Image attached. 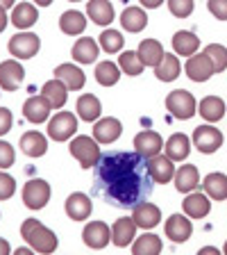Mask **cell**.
Wrapping results in <instances>:
<instances>
[{"label":"cell","mask_w":227,"mask_h":255,"mask_svg":"<svg viewBox=\"0 0 227 255\" xmlns=\"http://www.w3.org/2000/svg\"><path fill=\"white\" fill-rule=\"evenodd\" d=\"M98 191L111 205L134 207L150 194L148 162L137 153H105L95 164Z\"/></svg>","instance_id":"obj_1"},{"label":"cell","mask_w":227,"mask_h":255,"mask_svg":"<svg viewBox=\"0 0 227 255\" xmlns=\"http://www.w3.org/2000/svg\"><path fill=\"white\" fill-rule=\"evenodd\" d=\"M21 235L34 253L50 255L57 251V244H59L57 235H55L50 228H46L39 219H27V221H23Z\"/></svg>","instance_id":"obj_2"},{"label":"cell","mask_w":227,"mask_h":255,"mask_svg":"<svg viewBox=\"0 0 227 255\" xmlns=\"http://www.w3.org/2000/svg\"><path fill=\"white\" fill-rule=\"evenodd\" d=\"M71 155L79 162L82 169H93L98 162H100V143L95 141L93 137H86V134H79L71 141Z\"/></svg>","instance_id":"obj_3"},{"label":"cell","mask_w":227,"mask_h":255,"mask_svg":"<svg viewBox=\"0 0 227 255\" xmlns=\"http://www.w3.org/2000/svg\"><path fill=\"white\" fill-rule=\"evenodd\" d=\"M166 110L173 114L175 119L186 121L198 112V103L193 98V94H189L186 89H175L166 96Z\"/></svg>","instance_id":"obj_4"},{"label":"cell","mask_w":227,"mask_h":255,"mask_svg":"<svg viewBox=\"0 0 227 255\" xmlns=\"http://www.w3.org/2000/svg\"><path fill=\"white\" fill-rule=\"evenodd\" d=\"M50 201V185L41 178H32L23 187V203L30 210H41Z\"/></svg>","instance_id":"obj_5"},{"label":"cell","mask_w":227,"mask_h":255,"mask_svg":"<svg viewBox=\"0 0 227 255\" xmlns=\"http://www.w3.org/2000/svg\"><path fill=\"white\" fill-rule=\"evenodd\" d=\"M77 130V119L71 112H57L50 123H48V137L55 139V141H66L71 139Z\"/></svg>","instance_id":"obj_6"},{"label":"cell","mask_w":227,"mask_h":255,"mask_svg":"<svg viewBox=\"0 0 227 255\" xmlns=\"http://www.w3.org/2000/svg\"><path fill=\"white\" fill-rule=\"evenodd\" d=\"M7 48H9V55H14L16 59H30L39 53L41 41H39V37L32 34V32H18V34H14V37L9 39Z\"/></svg>","instance_id":"obj_7"},{"label":"cell","mask_w":227,"mask_h":255,"mask_svg":"<svg viewBox=\"0 0 227 255\" xmlns=\"http://www.w3.org/2000/svg\"><path fill=\"white\" fill-rule=\"evenodd\" d=\"M193 146L205 155L216 153L223 146V132L218 128L209 126V123H207V126H198L196 130H193Z\"/></svg>","instance_id":"obj_8"},{"label":"cell","mask_w":227,"mask_h":255,"mask_svg":"<svg viewBox=\"0 0 227 255\" xmlns=\"http://www.w3.org/2000/svg\"><path fill=\"white\" fill-rule=\"evenodd\" d=\"M161 150H164V139L154 130H143V132H139L134 137V153L141 155L143 159L157 157Z\"/></svg>","instance_id":"obj_9"},{"label":"cell","mask_w":227,"mask_h":255,"mask_svg":"<svg viewBox=\"0 0 227 255\" xmlns=\"http://www.w3.org/2000/svg\"><path fill=\"white\" fill-rule=\"evenodd\" d=\"M82 242H84L89 249L100 251L105 249L111 242V228L105 221H91L84 226V233H82Z\"/></svg>","instance_id":"obj_10"},{"label":"cell","mask_w":227,"mask_h":255,"mask_svg":"<svg viewBox=\"0 0 227 255\" xmlns=\"http://www.w3.org/2000/svg\"><path fill=\"white\" fill-rule=\"evenodd\" d=\"M23 78H25V71L18 59H7L0 64V87L5 91H16L23 85Z\"/></svg>","instance_id":"obj_11"},{"label":"cell","mask_w":227,"mask_h":255,"mask_svg":"<svg viewBox=\"0 0 227 255\" xmlns=\"http://www.w3.org/2000/svg\"><path fill=\"white\" fill-rule=\"evenodd\" d=\"M164 230H166V237H168L170 242L182 244V242H186V239L191 237L193 226H191V219L184 217V214H170L166 226H164Z\"/></svg>","instance_id":"obj_12"},{"label":"cell","mask_w":227,"mask_h":255,"mask_svg":"<svg viewBox=\"0 0 227 255\" xmlns=\"http://www.w3.org/2000/svg\"><path fill=\"white\" fill-rule=\"evenodd\" d=\"M121 134H123V126H121V121L114 117L98 119L93 126V139L98 143H114Z\"/></svg>","instance_id":"obj_13"},{"label":"cell","mask_w":227,"mask_h":255,"mask_svg":"<svg viewBox=\"0 0 227 255\" xmlns=\"http://www.w3.org/2000/svg\"><path fill=\"white\" fill-rule=\"evenodd\" d=\"M91 212H93V203H91V198L86 194L75 191V194H71L66 198V214L73 221H86L91 217Z\"/></svg>","instance_id":"obj_14"},{"label":"cell","mask_w":227,"mask_h":255,"mask_svg":"<svg viewBox=\"0 0 227 255\" xmlns=\"http://www.w3.org/2000/svg\"><path fill=\"white\" fill-rule=\"evenodd\" d=\"M146 162H148L150 180H154L157 185H166V182L173 180L175 166L166 155H157V157H150V159H146Z\"/></svg>","instance_id":"obj_15"},{"label":"cell","mask_w":227,"mask_h":255,"mask_svg":"<svg viewBox=\"0 0 227 255\" xmlns=\"http://www.w3.org/2000/svg\"><path fill=\"white\" fill-rule=\"evenodd\" d=\"M132 221L137 223L139 228L150 230L161 221V210H159L154 203H139L132 210Z\"/></svg>","instance_id":"obj_16"},{"label":"cell","mask_w":227,"mask_h":255,"mask_svg":"<svg viewBox=\"0 0 227 255\" xmlns=\"http://www.w3.org/2000/svg\"><path fill=\"white\" fill-rule=\"evenodd\" d=\"M55 78L62 80L69 91H79L86 82L84 71L79 69V66H75V64H59L57 69H55Z\"/></svg>","instance_id":"obj_17"},{"label":"cell","mask_w":227,"mask_h":255,"mask_svg":"<svg viewBox=\"0 0 227 255\" xmlns=\"http://www.w3.org/2000/svg\"><path fill=\"white\" fill-rule=\"evenodd\" d=\"M134 235H137V223L132 221V217H121L111 226V242H114L118 249H125V246L132 244Z\"/></svg>","instance_id":"obj_18"},{"label":"cell","mask_w":227,"mask_h":255,"mask_svg":"<svg viewBox=\"0 0 227 255\" xmlns=\"http://www.w3.org/2000/svg\"><path fill=\"white\" fill-rule=\"evenodd\" d=\"M184 69H186L189 80H193V82H207V80L214 75V66H212V62L205 57V53H198V55H193V57H189Z\"/></svg>","instance_id":"obj_19"},{"label":"cell","mask_w":227,"mask_h":255,"mask_svg":"<svg viewBox=\"0 0 227 255\" xmlns=\"http://www.w3.org/2000/svg\"><path fill=\"white\" fill-rule=\"evenodd\" d=\"M182 210H184V217L189 219H205L207 214L212 212V203L205 194H186V198L182 201Z\"/></svg>","instance_id":"obj_20"},{"label":"cell","mask_w":227,"mask_h":255,"mask_svg":"<svg viewBox=\"0 0 227 255\" xmlns=\"http://www.w3.org/2000/svg\"><path fill=\"white\" fill-rule=\"evenodd\" d=\"M164 150L170 162H182V159H186L191 153V139L186 137L184 132H175V134H170L168 141L164 143Z\"/></svg>","instance_id":"obj_21"},{"label":"cell","mask_w":227,"mask_h":255,"mask_svg":"<svg viewBox=\"0 0 227 255\" xmlns=\"http://www.w3.org/2000/svg\"><path fill=\"white\" fill-rule=\"evenodd\" d=\"M41 96L46 98L48 105L53 107V110H62L66 105V98H69V89H66V85H64L62 80L53 78L41 87Z\"/></svg>","instance_id":"obj_22"},{"label":"cell","mask_w":227,"mask_h":255,"mask_svg":"<svg viewBox=\"0 0 227 255\" xmlns=\"http://www.w3.org/2000/svg\"><path fill=\"white\" fill-rule=\"evenodd\" d=\"M50 110H53V107L48 105V101L39 94V96H32V98L25 101V105H23V117L30 123H43L50 117Z\"/></svg>","instance_id":"obj_23"},{"label":"cell","mask_w":227,"mask_h":255,"mask_svg":"<svg viewBox=\"0 0 227 255\" xmlns=\"http://www.w3.org/2000/svg\"><path fill=\"white\" fill-rule=\"evenodd\" d=\"M170 43H173L175 53L182 55V57H193V55H198V48H200V39L189 30L175 32L173 39H170Z\"/></svg>","instance_id":"obj_24"},{"label":"cell","mask_w":227,"mask_h":255,"mask_svg":"<svg viewBox=\"0 0 227 255\" xmlns=\"http://www.w3.org/2000/svg\"><path fill=\"white\" fill-rule=\"evenodd\" d=\"M139 57H141L143 66H152V69H157L159 64H161V59H164V46L157 41V39H143L141 43H139Z\"/></svg>","instance_id":"obj_25"},{"label":"cell","mask_w":227,"mask_h":255,"mask_svg":"<svg viewBox=\"0 0 227 255\" xmlns=\"http://www.w3.org/2000/svg\"><path fill=\"white\" fill-rule=\"evenodd\" d=\"M200 187V173H198V166L193 164H184L175 171V189L182 191V194H191V191Z\"/></svg>","instance_id":"obj_26"},{"label":"cell","mask_w":227,"mask_h":255,"mask_svg":"<svg viewBox=\"0 0 227 255\" xmlns=\"http://www.w3.org/2000/svg\"><path fill=\"white\" fill-rule=\"evenodd\" d=\"M86 16L95 25H109L114 21V5L109 0H89L86 2Z\"/></svg>","instance_id":"obj_27"},{"label":"cell","mask_w":227,"mask_h":255,"mask_svg":"<svg viewBox=\"0 0 227 255\" xmlns=\"http://www.w3.org/2000/svg\"><path fill=\"white\" fill-rule=\"evenodd\" d=\"M198 112H200V117L212 126V123L221 121V119L225 117V101L218 98V96H207V98H202L200 101Z\"/></svg>","instance_id":"obj_28"},{"label":"cell","mask_w":227,"mask_h":255,"mask_svg":"<svg viewBox=\"0 0 227 255\" xmlns=\"http://www.w3.org/2000/svg\"><path fill=\"white\" fill-rule=\"evenodd\" d=\"M202 189L207 191V196L214 201H225L227 198V175L221 171L207 173V178L202 180Z\"/></svg>","instance_id":"obj_29"},{"label":"cell","mask_w":227,"mask_h":255,"mask_svg":"<svg viewBox=\"0 0 227 255\" xmlns=\"http://www.w3.org/2000/svg\"><path fill=\"white\" fill-rule=\"evenodd\" d=\"M37 18H39V11H37V7L30 5V2H16L14 9H11V23H14L18 30L32 27L37 23Z\"/></svg>","instance_id":"obj_30"},{"label":"cell","mask_w":227,"mask_h":255,"mask_svg":"<svg viewBox=\"0 0 227 255\" xmlns=\"http://www.w3.org/2000/svg\"><path fill=\"white\" fill-rule=\"evenodd\" d=\"M75 112L82 121H98L100 119V112H102V105L100 101L95 98L93 94H82L77 98V105H75Z\"/></svg>","instance_id":"obj_31"},{"label":"cell","mask_w":227,"mask_h":255,"mask_svg":"<svg viewBox=\"0 0 227 255\" xmlns=\"http://www.w3.org/2000/svg\"><path fill=\"white\" fill-rule=\"evenodd\" d=\"M59 27H62L64 34H71V37H77L82 34L86 27V16L77 9H69L59 16Z\"/></svg>","instance_id":"obj_32"},{"label":"cell","mask_w":227,"mask_h":255,"mask_svg":"<svg viewBox=\"0 0 227 255\" xmlns=\"http://www.w3.org/2000/svg\"><path fill=\"white\" fill-rule=\"evenodd\" d=\"M73 59L79 64H93L95 57H98V41L93 37H82L75 41L73 46Z\"/></svg>","instance_id":"obj_33"},{"label":"cell","mask_w":227,"mask_h":255,"mask_svg":"<svg viewBox=\"0 0 227 255\" xmlns=\"http://www.w3.org/2000/svg\"><path fill=\"white\" fill-rule=\"evenodd\" d=\"M21 150L27 155V157H41L48 150V139L43 137L41 132H25L21 137Z\"/></svg>","instance_id":"obj_34"},{"label":"cell","mask_w":227,"mask_h":255,"mask_svg":"<svg viewBox=\"0 0 227 255\" xmlns=\"http://www.w3.org/2000/svg\"><path fill=\"white\" fill-rule=\"evenodd\" d=\"M161 249L164 244L154 233H143L132 242V255H159Z\"/></svg>","instance_id":"obj_35"},{"label":"cell","mask_w":227,"mask_h":255,"mask_svg":"<svg viewBox=\"0 0 227 255\" xmlns=\"http://www.w3.org/2000/svg\"><path fill=\"white\" fill-rule=\"evenodd\" d=\"M121 25L127 32H141L148 25V16H146V11L141 7H125L121 14Z\"/></svg>","instance_id":"obj_36"},{"label":"cell","mask_w":227,"mask_h":255,"mask_svg":"<svg viewBox=\"0 0 227 255\" xmlns=\"http://www.w3.org/2000/svg\"><path fill=\"white\" fill-rule=\"evenodd\" d=\"M182 66H180V59L175 57L173 53H166L161 64H159L157 69H154V75H157L161 82H173L177 75H180Z\"/></svg>","instance_id":"obj_37"},{"label":"cell","mask_w":227,"mask_h":255,"mask_svg":"<svg viewBox=\"0 0 227 255\" xmlns=\"http://www.w3.org/2000/svg\"><path fill=\"white\" fill-rule=\"evenodd\" d=\"M118 78H121V69H118L114 62H109V59H105V62H100L95 66V80H98V85L114 87L118 82Z\"/></svg>","instance_id":"obj_38"},{"label":"cell","mask_w":227,"mask_h":255,"mask_svg":"<svg viewBox=\"0 0 227 255\" xmlns=\"http://www.w3.org/2000/svg\"><path fill=\"white\" fill-rule=\"evenodd\" d=\"M118 69H121L123 73L137 78V75L143 73V69H146V66H143V62H141V57H139L137 50H125V53L118 57Z\"/></svg>","instance_id":"obj_39"},{"label":"cell","mask_w":227,"mask_h":255,"mask_svg":"<svg viewBox=\"0 0 227 255\" xmlns=\"http://www.w3.org/2000/svg\"><path fill=\"white\" fill-rule=\"evenodd\" d=\"M202 53H205V57L212 62L214 73H221V71L227 69V48L225 46H221V43H209Z\"/></svg>","instance_id":"obj_40"},{"label":"cell","mask_w":227,"mask_h":255,"mask_svg":"<svg viewBox=\"0 0 227 255\" xmlns=\"http://www.w3.org/2000/svg\"><path fill=\"white\" fill-rule=\"evenodd\" d=\"M100 48L102 50H105V53H118V50H121L123 48V43H125V39H123V34L118 30H105L100 34Z\"/></svg>","instance_id":"obj_41"},{"label":"cell","mask_w":227,"mask_h":255,"mask_svg":"<svg viewBox=\"0 0 227 255\" xmlns=\"http://www.w3.org/2000/svg\"><path fill=\"white\" fill-rule=\"evenodd\" d=\"M193 2L191 0H170L168 2V9L173 16H177V18H186V16L193 14Z\"/></svg>","instance_id":"obj_42"},{"label":"cell","mask_w":227,"mask_h":255,"mask_svg":"<svg viewBox=\"0 0 227 255\" xmlns=\"http://www.w3.org/2000/svg\"><path fill=\"white\" fill-rule=\"evenodd\" d=\"M14 159H16L14 146H11L9 141H2V139H0V171L9 169V166L14 164Z\"/></svg>","instance_id":"obj_43"},{"label":"cell","mask_w":227,"mask_h":255,"mask_svg":"<svg viewBox=\"0 0 227 255\" xmlns=\"http://www.w3.org/2000/svg\"><path fill=\"white\" fill-rule=\"evenodd\" d=\"M16 191V180L11 178L9 173L0 171V201H7V198L14 196Z\"/></svg>","instance_id":"obj_44"},{"label":"cell","mask_w":227,"mask_h":255,"mask_svg":"<svg viewBox=\"0 0 227 255\" xmlns=\"http://www.w3.org/2000/svg\"><path fill=\"white\" fill-rule=\"evenodd\" d=\"M209 14H214L218 21H227V0H209L207 2Z\"/></svg>","instance_id":"obj_45"},{"label":"cell","mask_w":227,"mask_h":255,"mask_svg":"<svg viewBox=\"0 0 227 255\" xmlns=\"http://www.w3.org/2000/svg\"><path fill=\"white\" fill-rule=\"evenodd\" d=\"M11 123H14L11 121V112L7 110V107H0V137L9 132Z\"/></svg>","instance_id":"obj_46"},{"label":"cell","mask_w":227,"mask_h":255,"mask_svg":"<svg viewBox=\"0 0 227 255\" xmlns=\"http://www.w3.org/2000/svg\"><path fill=\"white\" fill-rule=\"evenodd\" d=\"M198 255H223V253L216 249V246H205V249L198 251Z\"/></svg>","instance_id":"obj_47"},{"label":"cell","mask_w":227,"mask_h":255,"mask_svg":"<svg viewBox=\"0 0 227 255\" xmlns=\"http://www.w3.org/2000/svg\"><path fill=\"white\" fill-rule=\"evenodd\" d=\"M7 27V9L2 5H0V32Z\"/></svg>","instance_id":"obj_48"},{"label":"cell","mask_w":227,"mask_h":255,"mask_svg":"<svg viewBox=\"0 0 227 255\" xmlns=\"http://www.w3.org/2000/svg\"><path fill=\"white\" fill-rule=\"evenodd\" d=\"M9 242H7V239H2L0 237V255H9Z\"/></svg>","instance_id":"obj_49"},{"label":"cell","mask_w":227,"mask_h":255,"mask_svg":"<svg viewBox=\"0 0 227 255\" xmlns=\"http://www.w3.org/2000/svg\"><path fill=\"white\" fill-rule=\"evenodd\" d=\"M11 255H34V251H32L30 246H21V249H16Z\"/></svg>","instance_id":"obj_50"},{"label":"cell","mask_w":227,"mask_h":255,"mask_svg":"<svg viewBox=\"0 0 227 255\" xmlns=\"http://www.w3.org/2000/svg\"><path fill=\"white\" fill-rule=\"evenodd\" d=\"M159 5H161L159 0H143V7H148V9H157Z\"/></svg>","instance_id":"obj_51"},{"label":"cell","mask_w":227,"mask_h":255,"mask_svg":"<svg viewBox=\"0 0 227 255\" xmlns=\"http://www.w3.org/2000/svg\"><path fill=\"white\" fill-rule=\"evenodd\" d=\"M0 5H2V7L7 9V7H11V0H0Z\"/></svg>","instance_id":"obj_52"},{"label":"cell","mask_w":227,"mask_h":255,"mask_svg":"<svg viewBox=\"0 0 227 255\" xmlns=\"http://www.w3.org/2000/svg\"><path fill=\"white\" fill-rule=\"evenodd\" d=\"M223 255H227V242H225V249H223Z\"/></svg>","instance_id":"obj_53"}]
</instances>
